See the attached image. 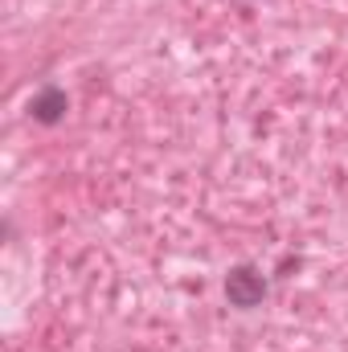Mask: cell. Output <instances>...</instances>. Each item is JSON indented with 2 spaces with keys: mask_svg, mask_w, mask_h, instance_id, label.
Instances as JSON below:
<instances>
[{
  "mask_svg": "<svg viewBox=\"0 0 348 352\" xmlns=\"http://www.w3.org/2000/svg\"><path fill=\"white\" fill-rule=\"evenodd\" d=\"M266 291H270V283H266V274L254 263L230 266V274H226V299H230V307L254 311V307H262Z\"/></svg>",
  "mask_w": 348,
  "mask_h": 352,
  "instance_id": "6da1fadb",
  "label": "cell"
},
{
  "mask_svg": "<svg viewBox=\"0 0 348 352\" xmlns=\"http://www.w3.org/2000/svg\"><path fill=\"white\" fill-rule=\"evenodd\" d=\"M66 111H70V94L62 87H41L33 98H29V115H33V123H41V127H58L62 119H66Z\"/></svg>",
  "mask_w": 348,
  "mask_h": 352,
  "instance_id": "7a4b0ae2",
  "label": "cell"
}]
</instances>
